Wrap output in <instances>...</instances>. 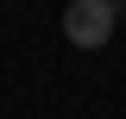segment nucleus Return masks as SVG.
Here are the masks:
<instances>
[{
  "mask_svg": "<svg viewBox=\"0 0 126 119\" xmlns=\"http://www.w3.org/2000/svg\"><path fill=\"white\" fill-rule=\"evenodd\" d=\"M120 25V0H69L63 6V38L76 50H101Z\"/></svg>",
  "mask_w": 126,
  "mask_h": 119,
  "instance_id": "nucleus-1",
  "label": "nucleus"
}]
</instances>
